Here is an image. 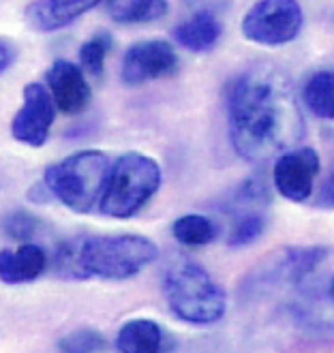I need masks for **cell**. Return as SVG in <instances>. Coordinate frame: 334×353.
Masks as SVG:
<instances>
[{
  "instance_id": "cell-24",
  "label": "cell",
  "mask_w": 334,
  "mask_h": 353,
  "mask_svg": "<svg viewBox=\"0 0 334 353\" xmlns=\"http://www.w3.org/2000/svg\"><path fill=\"white\" fill-rule=\"evenodd\" d=\"M26 19H28V24L37 30H58L60 24L56 22V17L52 15L50 7L46 0H37V3H32L26 11Z\"/></svg>"
},
{
  "instance_id": "cell-2",
  "label": "cell",
  "mask_w": 334,
  "mask_h": 353,
  "mask_svg": "<svg viewBox=\"0 0 334 353\" xmlns=\"http://www.w3.org/2000/svg\"><path fill=\"white\" fill-rule=\"evenodd\" d=\"M163 294L172 313L186 323L213 325L227 313L225 289L191 259H178L165 270Z\"/></svg>"
},
{
  "instance_id": "cell-20",
  "label": "cell",
  "mask_w": 334,
  "mask_h": 353,
  "mask_svg": "<svg viewBox=\"0 0 334 353\" xmlns=\"http://www.w3.org/2000/svg\"><path fill=\"white\" fill-rule=\"evenodd\" d=\"M54 268H56V274L62 276V279H71V281L86 279V276H84L81 265H79V238L69 240V242L58 246Z\"/></svg>"
},
{
  "instance_id": "cell-23",
  "label": "cell",
  "mask_w": 334,
  "mask_h": 353,
  "mask_svg": "<svg viewBox=\"0 0 334 353\" xmlns=\"http://www.w3.org/2000/svg\"><path fill=\"white\" fill-rule=\"evenodd\" d=\"M3 230L13 240H26V238H30V236L37 234V230H39V219L32 216V214H28V212H24V210H15V212H11V214L5 216Z\"/></svg>"
},
{
  "instance_id": "cell-1",
  "label": "cell",
  "mask_w": 334,
  "mask_h": 353,
  "mask_svg": "<svg viewBox=\"0 0 334 353\" xmlns=\"http://www.w3.org/2000/svg\"><path fill=\"white\" fill-rule=\"evenodd\" d=\"M227 118L232 146L248 163L281 157L304 137L294 81L273 65H255L236 75L227 90Z\"/></svg>"
},
{
  "instance_id": "cell-7",
  "label": "cell",
  "mask_w": 334,
  "mask_h": 353,
  "mask_svg": "<svg viewBox=\"0 0 334 353\" xmlns=\"http://www.w3.org/2000/svg\"><path fill=\"white\" fill-rule=\"evenodd\" d=\"M326 257L328 248L324 246H287L264 259L246 279L244 289L250 294H264L279 287L302 283L313 276Z\"/></svg>"
},
{
  "instance_id": "cell-15",
  "label": "cell",
  "mask_w": 334,
  "mask_h": 353,
  "mask_svg": "<svg viewBox=\"0 0 334 353\" xmlns=\"http://www.w3.org/2000/svg\"><path fill=\"white\" fill-rule=\"evenodd\" d=\"M306 110L322 120H334V71H315L302 86Z\"/></svg>"
},
{
  "instance_id": "cell-3",
  "label": "cell",
  "mask_w": 334,
  "mask_h": 353,
  "mask_svg": "<svg viewBox=\"0 0 334 353\" xmlns=\"http://www.w3.org/2000/svg\"><path fill=\"white\" fill-rule=\"evenodd\" d=\"M112 161L101 150H81L46 170L43 184L52 197L77 214H88L106 193Z\"/></svg>"
},
{
  "instance_id": "cell-27",
  "label": "cell",
  "mask_w": 334,
  "mask_h": 353,
  "mask_svg": "<svg viewBox=\"0 0 334 353\" xmlns=\"http://www.w3.org/2000/svg\"><path fill=\"white\" fill-rule=\"evenodd\" d=\"M328 298L334 302V281H332V283H330V287H328Z\"/></svg>"
},
{
  "instance_id": "cell-4",
  "label": "cell",
  "mask_w": 334,
  "mask_h": 353,
  "mask_svg": "<svg viewBox=\"0 0 334 353\" xmlns=\"http://www.w3.org/2000/svg\"><path fill=\"white\" fill-rule=\"evenodd\" d=\"M157 257V244L146 236L122 234L79 238V265L86 279H131L155 263Z\"/></svg>"
},
{
  "instance_id": "cell-21",
  "label": "cell",
  "mask_w": 334,
  "mask_h": 353,
  "mask_svg": "<svg viewBox=\"0 0 334 353\" xmlns=\"http://www.w3.org/2000/svg\"><path fill=\"white\" fill-rule=\"evenodd\" d=\"M106 339H103L97 330H75L65 339H60L58 349L69 353H95L106 349Z\"/></svg>"
},
{
  "instance_id": "cell-13",
  "label": "cell",
  "mask_w": 334,
  "mask_h": 353,
  "mask_svg": "<svg viewBox=\"0 0 334 353\" xmlns=\"http://www.w3.org/2000/svg\"><path fill=\"white\" fill-rule=\"evenodd\" d=\"M221 22L210 11H197L174 28V41L193 54H206L217 48L221 39Z\"/></svg>"
},
{
  "instance_id": "cell-17",
  "label": "cell",
  "mask_w": 334,
  "mask_h": 353,
  "mask_svg": "<svg viewBox=\"0 0 334 353\" xmlns=\"http://www.w3.org/2000/svg\"><path fill=\"white\" fill-rule=\"evenodd\" d=\"M172 234L184 246H208L219 238V225L206 214H184L174 221Z\"/></svg>"
},
{
  "instance_id": "cell-6",
  "label": "cell",
  "mask_w": 334,
  "mask_h": 353,
  "mask_svg": "<svg viewBox=\"0 0 334 353\" xmlns=\"http://www.w3.org/2000/svg\"><path fill=\"white\" fill-rule=\"evenodd\" d=\"M304 24L298 0H257L242 17V34L250 43L281 48L296 41Z\"/></svg>"
},
{
  "instance_id": "cell-14",
  "label": "cell",
  "mask_w": 334,
  "mask_h": 353,
  "mask_svg": "<svg viewBox=\"0 0 334 353\" xmlns=\"http://www.w3.org/2000/svg\"><path fill=\"white\" fill-rule=\"evenodd\" d=\"M163 327L150 319H131L118 330L116 349L120 353H157L163 351Z\"/></svg>"
},
{
  "instance_id": "cell-18",
  "label": "cell",
  "mask_w": 334,
  "mask_h": 353,
  "mask_svg": "<svg viewBox=\"0 0 334 353\" xmlns=\"http://www.w3.org/2000/svg\"><path fill=\"white\" fill-rule=\"evenodd\" d=\"M266 232V214L262 208H250V210H238L232 223V230L227 236V244L240 248L257 242Z\"/></svg>"
},
{
  "instance_id": "cell-5",
  "label": "cell",
  "mask_w": 334,
  "mask_h": 353,
  "mask_svg": "<svg viewBox=\"0 0 334 353\" xmlns=\"http://www.w3.org/2000/svg\"><path fill=\"white\" fill-rule=\"evenodd\" d=\"M161 165L141 152L122 154L110 172L106 193L101 197V212L112 219H131L141 212L161 189Z\"/></svg>"
},
{
  "instance_id": "cell-22",
  "label": "cell",
  "mask_w": 334,
  "mask_h": 353,
  "mask_svg": "<svg viewBox=\"0 0 334 353\" xmlns=\"http://www.w3.org/2000/svg\"><path fill=\"white\" fill-rule=\"evenodd\" d=\"M46 3H48L52 15L56 17V22L60 24V28H65L73 22V19H77L79 15L97 7L101 0H46Z\"/></svg>"
},
{
  "instance_id": "cell-19",
  "label": "cell",
  "mask_w": 334,
  "mask_h": 353,
  "mask_svg": "<svg viewBox=\"0 0 334 353\" xmlns=\"http://www.w3.org/2000/svg\"><path fill=\"white\" fill-rule=\"evenodd\" d=\"M112 50V34L99 32L79 48V62L81 69L92 77H101L106 71V58Z\"/></svg>"
},
{
  "instance_id": "cell-10",
  "label": "cell",
  "mask_w": 334,
  "mask_h": 353,
  "mask_svg": "<svg viewBox=\"0 0 334 353\" xmlns=\"http://www.w3.org/2000/svg\"><path fill=\"white\" fill-rule=\"evenodd\" d=\"M56 118V101L48 86L28 84L24 88V103L11 122L13 139L32 148H41L48 141Z\"/></svg>"
},
{
  "instance_id": "cell-9",
  "label": "cell",
  "mask_w": 334,
  "mask_h": 353,
  "mask_svg": "<svg viewBox=\"0 0 334 353\" xmlns=\"http://www.w3.org/2000/svg\"><path fill=\"white\" fill-rule=\"evenodd\" d=\"M320 154L311 146H296L277 157L273 178L281 197L302 203L313 195V184L320 174Z\"/></svg>"
},
{
  "instance_id": "cell-26",
  "label": "cell",
  "mask_w": 334,
  "mask_h": 353,
  "mask_svg": "<svg viewBox=\"0 0 334 353\" xmlns=\"http://www.w3.org/2000/svg\"><path fill=\"white\" fill-rule=\"evenodd\" d=\"M15 60H17V50L9 43V41L0 39V75H3Z\"/></svg>"
},
{
  "instance_id": "cell-25",
  "label": "cell",
  "mask_w": 334,
  "mask_h": 353,
  "mask_svg": "<svg viewBox=\"0 0 334 353\" xmlns=\"http://www.w3.org/2000/svg\"><path fill=\"white\" fill-rule=\"evenodd\" d=\"M317 208H324V210H334V172L326 178V182L322 184L317 201Z\"/></svg>"
},
{
  "instance_id": "cell-8",
  "label": "cell",
  "mask_w": 334,
  "mask_h": 353,
  "mask_svg": "<svg viewBox=\"0 0 334 353\" xmlns=\"http://www.w3.org/2000/svg\"><path fill=\"white\" fill-rule=\"evenodd\" d=\"M180 60L170 41L148 39L131 46L122 60V81L127 86H141L155 79L170 77L178 71Z\"/></svg>"
},
{
  "instance_id": "cell-11",
  "label": "cell",
  "mask_w": 334,
  "mask_h": 353,
  "mask_svg": "<svg viewBox=\"0 0 334 353\" xmlns=\"http://www.w3.org/2000/svg\"><path fill=\"white\" fill-rule=\"evenodd\" d=\"M48 88L56 101V108L62 114H79L90 103V84L86 81L84 69L69 60H54L46 73Z\"/></svg>"
},
{
  "instance_id": "cell-12",
  "label": "cell",
  "mask_w": 334,
  "mask_h": 353,
  "mask_svg": "<svg viewBox=\"0 0 334 353\" xmlns=\"http://www.w3.org/2000/svg\"><path fill=\"white\" fill-rule=\"evenodd\" d=\"M48 268V255L37 244H22L17 248H5L0 251V281L7 285L32 283Z\"/></svg>"
},
{
  "instance_id": "cell-16",
  "label": "cell",
  "mask_w": 334,
  "mask_h": 353,
  "mask_svg": "<svg viewBox=\"0 0 334 353\" xmlns=\"http://www.w3.org/2000/svg\"><path fill=\"white\" fill-rule=\"evenodd\" d=\"M108 13L118 24H148L167 15V0H108Z\"/></svg>"
}]
</instances>
